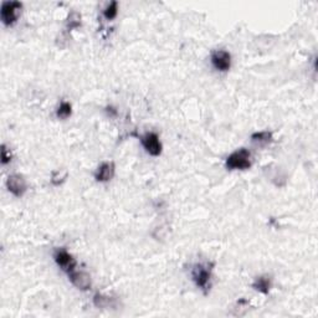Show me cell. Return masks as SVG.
I'll use <instances>...</instances> for the list:
<instances>
[{
  "label": "cell",
  "mask_w": 318,
  "mask_h": 318,
  "mask_svg": "<svg viewBox=\"0 0 318 318\" xmlns=\"http://www.w3.org/2000/svg\"><path fill=\"white\" fill-rule=\"evenodd\" d=\"M251 154L248 149L241 148L231 153L227 159L229 169H248L251 165Z\"/></svg>",
  "instance_id": "cell-2"
},
{
  "label": "cell",
  "mask_w": 318,
  "mask_h": 318,
  "mask_svg": "<svg viewBox=\"0 0 318 318\" xmlns=\"http://www.w3.org/2000/svg\"><path fill=\"white\" fill-rule=\"evenodd\" d=\"M80 15L77 14V13H72V14L70 15V22H68V28L70 29H73V28H77V26H80Z\"/></svg>",
  "instance_id": "cell-15"
},
{
  "label": "cell",
  "mask_w": 318,
  "mask_h": 318,
  "mask_svg": "<svg viewBox=\"0 0 318 318\" xmlns=\"http://www.w3.org/2000/svg\"><path fill=\"white\" fill-rule=\"evenodd\" d=\"M71 112H72V109H71V104L68 102H62L60 104L59 110H57V117L62 118V120H66L71 116Z\"/></svg>",
  "instance_id": "cell-13"
},
{
  "label": "cell",
  "mask_w": 318,
  "mask_h": 318,
  "mask_svg": "<svg viewBox=\"0 0 318 318\" xmlns=\"http://www.w3.org/2000/svg\"><path fill=\"white\" fill-rule=\"evenodd\" d=\"M213 264H196L193 269V280L199 288L206 292L210 287Z\"/></svg>",
  "instance_id": "cell-1"
},
{
  "label": "cell",
  "mask_w": 318,
  "mask_h": 318,
  "mask_svg": "<svg viewBox=\"0 0 318 318\" xmlns=\"http://www.w3.org/2000/svg\"><path fill=\"white\" fill-rule=\"evenodd\" d=\"M115 175V164L114 163H103L102 165H99L98 169H97L94 178H96L97 182H109L114 178Z\"/></svg>",
  "instance_id": "cell-9"
},
{
  "label": "cell",
  "mask_w": 318,
  "mask_h": 318,
  "mask_svg": "<svg viewBox=\"0 0 318 318\" xmlns=\"http://www.w3.org/2000/svg\"><path fill=\"white\" fill-rule=\"evenodd\" d=\"M251 139L254 142H259V143H269L272 141V132L269 131H262V132L254 133L251 136Z\"/></svg>",
  "instance_id": "cell-11"
},
{
  "label": "cell",
  "mask_w": 318,
  "mask_h": 318,
  "mask_svg": "<svg viewBox=\"0 0 318 318\" xmlns=\"http://www.w3.org/2000/svg\"><path fill=\"white\" fill-rule=\"evenodd\" d=\"M22 3L19 2H4L2 5V20L7 26L13 25L18 19Z\"/></svg>",
  "instance_id": "cell-3"
},
{
  "label": "cell",
  "mask_w": 318,
  "mask_h": 318,
  "mask_svg": "<svg viewBox=\"0 0 318 318\" xmlns=\"http://www.w3.org/2000/svg\"><path fill=\"white\" fill-rule=\"evenodd\" d=\"M68 277H70L71 282L80 290L86 291L91 287V277L88 273L72 270L71 272H68Z\"/></svg>",
  "instance_id": "cell-8"
},
{
  "label": "cell",
  "mask_w": 318,
  "mask_h": 318,
  "mask_svg": "<svg viewBox=\"0 0 318 318\" xmlns=\"http://www.w3.org/2000/svg\"><path fill=\"white\" fill-rule=\"evenodd\" d=\"M93 301H94V304H96V307H98V308H106V307L111 306V298H110V297L96 295L94 296Z\"/></svg>",
  "instance_id": "cell-14"
},
{
  "label": "cell",
  "mask_w": 318,
  "mask_h": 318,
  "mask_svg": "<svg viewBox=\"0 0 318 318\" xmlns=\"http://www.w3.org/2000/svg\"><path fill=\"white\" fill-rule=\"evenodd\" d=\"M54 259L56 261V264L60 267H62L65 271L71 272L72 270H75L76 260L65 249H57L54 254Z\"/></svg>",
  "instance_id": "cell-5"
},
{
  "label": "cell",
  "mask_w": 318,
  "mask_h": 318,
  "mask_svg": "<svg viewBox=\"0 0 318 318\" xmlns=\"http://www.w3.org/2000/svg\"><path fill=\"white\" fill-rule=\"evenodd\" d=\"M252 287L256 291H259V292L266 295V293H269L270 288H271V280H270V277H267V276L257 277L256 280H255V282L252 283Z\"/></svg>",
  "instance_id": "cell-10"
},
{
  "label": "cell",
  "mask_w": 318,
  "mask_h": 318,
  "mask_svg": "<svg viewBox=\"0 0 318 318\" xmlns=\"http://www.w3.org/2000/svg\"><path fill=\"white\" fill-rule=\"evenodd\" d=\"M211 62L219 71H228L231 66V55L225 50H217L211 55Z\"/></svg>",
  "instance_id": "cell-6"
},
{
  "label": "cell",
  "mask_w": 318,
  "mask_h": 318,
  "mask_svg": "<svg viewBox=\"0 0 318 318\" xmlns=\"http://www.w3.org/2000/svg\"><path fill=\"white\" fill-rule=\"evenodd\" d=\"M118 13V3L117 2H112L107 5L106 9L103 10V15L107 20H112L117 17Z\"/></svg>",
  "instance_id": "cell-12"
},
{
  "label": "cell",
  "mask_w": 318,
  "mask_h": 318,
  "mask_svg": "<svg viewBox=\"0 0 318 318\" xmlns=\"http://www.w3.org/2000/svg\"><path fill=\"white\" fill-rule=\"evenodd\" d=\"M7 186L10 193L14 194L15 196H23L26 191L25 179L19 174L10 175L7 180Z\"/></svg>",
  "instance_id": "cell-7"
},
{
  "label": "cell",
  "mask_w": 318,
  "mask_h": 318,
  "mask_svg": "<svg viewBox=\"0 0 318 318\" xmlns=\"http://www.w3.org/2000/svg\"><path fill=\"white\" fill-rule=\"evenodd\" d=\"M141 141L144 149H146L151 156L157 157L162 153V144H160L159 142V137L157 136L156 133H146L143 137H141Z\"/></svg>",
  "instance_id": "cell-4"
},
{
  "label": "cell",
  "mask_w": 318,
  "mask_h": 318,
  "mask_svg": "<svg viewBox=\"0 0 318 318\" xmlns=\"http://www.w3.org/2000/svg\"><path fill=\"white\" fill-rule=\"evenodd\" d=\"M12 160V153H10L9 149L3 144L2 147V163L3 164H8V163Z\"/></svg>",
  "instance_id": "cell-16"
}]
</instances>
